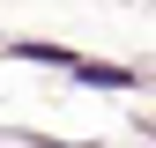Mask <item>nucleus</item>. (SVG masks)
I'll return each instance as SVG.
<instances>
[{
  "label": "nucleus",
  "mask_w": 156,
  "mask_h": 148,
  "mask_svg": "<svg viewBox=\"0 0 156 148\" xmlns=\"http://www.w3.org/2000/svg\"><path fill=\"white\" fill-rule=\"evenodd\" d=\"M74 74H82V82H89V89H126V82H134V74H126V67H74Z\"/></svg>",
  "instance_id": "nucleus-1"
}]
</instances>
